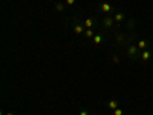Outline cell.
<instances>
[{
  "label": "cell",
  "instance_id": "5bb4252c",
  "mask_svg": "<svg viewBox=\"0 0 153 115\" xmlns=\"http://www.w3.org/2000/svg\"><path fill=\"white\" fill-rule=\"evenodd\" d=\"M113 115H124V112H123L121 108H118V109H115V111H113Z\"/></svg>",
  "mask_w": 153,
  "mask_h": 115
},
{
  "label": "cell",
  "instance_id": "ac0fdd59",
  "mask_svg": "<svg viewBox=\"0 0 153 115\" xmlns=\"http://www.w3.org/2000/svg\"><path fill=\"white\" fill-rule=\"evenodd\" d=\"M80 115H91V114H89L87 111H81V112H80Z\"/></svg>",
  "mask_w": 153,
  "mask_h": 115
},
{
  "label": "cell",
  "instance_id": "30bf717a",
  "mask_svg": "<svg viewBox=\"0 0 153 115\" xmlns=\"http://www.w3.org/2000/svg\"><path fill=\"white\" fill-rule=\"evenodd\" d=\"M136 46H138L139 49H143V51H144V49H147V48H149V42H147V40H138Z\"/></svg>",
  "mask_w": 153,
  "mask_h": 115
},
{
  "label": "cell",
  "instance_id": "8fae6325",
  "mask_svg": "<svg viewBox=\"0 0 153 115\" xmlns=\"http://www.w3.org/2000/svg\"><path fill=\"white\" fill-rule=\"evenodd\" d=\"M83 25H84V26H86L87 29H91V28L94 26V20H92V19H86Z\"/></svg>",
  "mask_w": 153,
  "mask_h": 115
},
{
  "label": "cell",
  "instance_id": "4fadbf2b",
  "mask_svg": "<svg viewBox=\"0 0 153 115\" xmlns=\"http://www.w3.org/2000/svg\"><path fill=\"white\" fill-rule=\"evenodd\" d=\"M135 26H136V22H135V20H129V23H127V28L132 29V28H135Z\"/></svg>",
  "mask_w": 153,
  "mask_h": 115
},
{
  "label": "cell",
  "instance_id": "277c9868",
  "mask_svg": "<svg viewBox=\"0 0 153 115\" xmlns=\"http://www.w3.org/2000/svg\"><path fill=\"white\" fill-rule=\"evenodd\" d=\"M74 32H75V34H84V25L75 23V25H74Z\"/></svg>",
  "mask_w": 153,
  "mask_h": 115
},
{
  "label": "cell",
  "instance_id": "e0dca14e",
  "mask_svg": "<svg viewBox=\"0 0 153 115\" xmlns=\"http://www.w3.org/2000/svg\"><path fill=\"white\" fill-rule=\"evenodd\" d=\"M66 3H68V5H74L75 0H66Z\"/></svg>",
  "mask_w": 153,
  "mask_h": 115
},
{
  "label": "cell",
  "instance_id": "7c38bea8",
  "mask_svg": "<svg viewBox=\"0 0 153 115\" xmlns=\"http://www.w3.org/2000/svg\"><path fill=\"white\" fill-rule=\"evenodd\" d=\"M84 35L89 37V38H94L95 34H94V31H92V28H91V29H86V31H84Z\"/></svg>",
  "mask_w": 153,
  "mask_h": 115
},
{
  "label": "cell",
  "instance_id": "8992f818",
  "mask_svg": "<svg viewBox=\"0 0 153 115\" xmlns=\"http://www.w3.org/2000/svg\"><path fill=\"white\" fill-rule=\"evenodd\" d=\"M113 20H115V23H121V22L126 20V16L123 14V12H117V14L113 16Z\"/></svg>",
  "mask_w": 153,
  "mask_h": 115
},
{
  "label": "cell",
  "instance_id": "6da1fadb",
  "mask_svg": "<svg viewBox=\"0 0 153 115\" xmlns=\"http://www.w3.org/2000/svg\"><path fill=\"white\" fill-rule=\"evenodd\" d=\"M126 52H127V55L130 57V60H133V61H136L138 58H141V52H139V48H138L136 45H133V43H130L129 46H127Z\"/></svg>",
  "mask_w": 153,
  "mask_h": 115
},
{
  "label": "cell",
  "instance_id": "52a82bcc",
  "mask_svg": "<svg viewBox=\"0 0 153 115\" xmlns=\"http://www.w3.org/2000/svg\"><path fill=\"white\" fill-rule=\"evenodd\" d=\"M92 40H94V43H95V45H101V43L104 42V35H101V34H95Z\"/></svg>",
  "mask_w": 153,
  "mask_h": 115
},
{
  "label": "cell",
  "instance_id": "7a4b0ae2",
  "mask_svg": "<svg viewBox=\"0 0 153 115\" xmlns=\"http://www.w3.org/2000/svg\"><path fill=\"white\" fill-rule=\"evenodd\" d=\"M113 25H115V20H113L112 17H104V19H103V26H104V28H112Z\"/></svg>",
  "mask_w": 153,
  "mask_h": 115
},
{
  "label": "cell",
  "instance_id": "9c48e42d",
  "mask_svg": "<svg viewBox=\"0 0 153 115\" xmlns=\"http://www.w3.org/2000/svg\"><path fill=\"white\" fill-rule=\"evenodd\" d=\"M115 40H117L120 45H124V43H126V37H124V34L117 32V34H115Z\"/></svg>",
  "mask_w": 153,
  "mask_h": 115
},
{
  "label": "cell",
  "instance_id": "9a60e30c",
  "mask_svg": "<svg viewBox=\"0 0 153 115\" xmlns=\"http://www.w3.org/2000/svg\"><path fill=\"white\" fill-rule=\"evenodd\" d=\"M112 60H113V63H120V57H118V55H113Z\"/></svg>",
  "mask_w": 153,
  "mask_h": 115
},
{
  "label": "cell",
  "instance_id": "3957f363",
  "mask_svg": "<svg viewBox=\"0 0 153 115\" xmlns=\"http://www.w3.org/2000/svg\"><path fill=\"white\" fill-rule=\"evenodd\" d=\"M100 9L103 11V12H110L113 8H112V5H110V3H107V2H103V3L100 5Z\"/></svg>",
  "mask_w": 153,
  "mask_h": 115
},
{
  "label": "cell",
  "instance_id": "2e32d148",
  "mask_svg": "<svg viewBox=\"0 0 153 115\" xmlns=\"http://www.w3.org/2000/svg\"><path fill=\"white\" fill-rule=\"evenodd\" d=\"M55 8H57V11H63V5H61V3H57Z\"/></svg>",
  "mask_w": 153,
  "mask_h": 115
},
{
  "label": "cell",
  "instance_id": "d6986e66",
  "mask_svg": "<svg viewBox=\"0 0 153 115\" xmlns=\"http://www.w3.org/2000/svg\"><path fill=\"white\" fill-rule=\"evenodd\" d=\"M3 115H14V114H12V112H8V114H3Z\"/></svg>",
  "mask_w": 153,
  "mask_h": 115
},
{
  "label": "cell",
  "instance_id": "ba28073f",
  "mask_svg": "<svg viewBox=\"0 0 153 115\" xmlns=\"http://www.w3.org/2000/svg\"><path fill=\"white\" fill-rule=\"evenodd\" d=\"M150 57H152V52L149 49H144L143 52H141V60L143 61H147V60H150Z\"/></svg>",
  "mask_w": 153,
  "mask_h": 115
},
{
  "label": "cell",
  "instance_id": "5b68a950",
  "mask_svg": "<svg viewBox=\"0 0 153 115\" xmlns=\"http://www.w3.org/2000/svg\"><path fill=\"white\" fill-rule=\"evenodd\" d=\"M107 108H109V109H112V111L118 109V108H120V101H118V100H110L109 103H107Z\"/></svg>",
  "mask_w": 153,
  "mask_h": 115
}]
</instances>
